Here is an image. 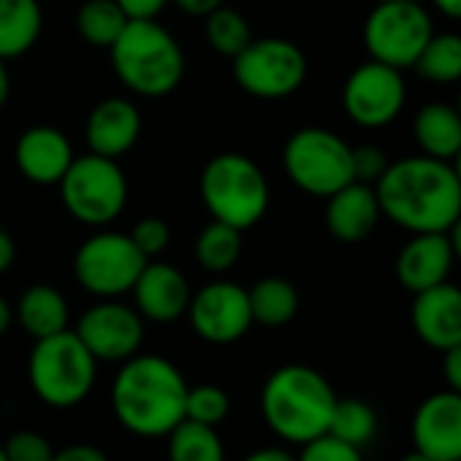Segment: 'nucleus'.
Returning <instances> with one entry per match:
<instances>
[{"label": "nucleus", "instance_id": "obj_44", "mask_svg": "<svg viewBox=\"0 0 461 461\" xmlns=\"http://www.w3.org/2000/svg\"><path fill=\"white\" fill-rule=\"evenodd\" d=\"M435 5H438L446 16H451V19H459L461 16V0H435Z\"/></svg>", "mask_w": 461, "mask_h": 461}, {"label": "nucleus", "instance_id": "obj_3", "mask_svg": "<svg viewBox=\"0 0 461 461\" xmlns=\"http://www.w3.org/2000/svg\"><path fill=\"white\" fill-rule=\"evenodd\" d=\"M338 394L332 384L308 365H284L262 386V416L286 443L305 446L330 429Z\"/></svg>", "mask_w": 461, "mask_h": 461}, {"label": "nucleus", "instance_id": "obj_25", "mask_svg": "<svg viewBox=\"0 0 461 461\" xmlns=\"http://www.w3.org/2000/svg\"><path fill=\"white\" fill-rule=\"evenodd\" d=\"M249 308L254 324L284 327L300 311V294L286 278H262L249 289Z\"/></svg>", "mask_w": 461, "mask_h": 461}, {"label": "nucleus", "instance_id": "obj_24", "mask_svg": "<svg viewBox=\"0 0 461 461\" xmlns=\"http://www.w3.org/2000/svg\"><path fill=\"white\" fill-rule=\"evenodd\" d=\"M38 0H0V59L24 54L41 35Z\"/></svg>", "mask_w": 461, "mask_h": 461}, {"label": "nucleus", "instance_id": "obj_27", "mask_svg": "<svg viewBox=\"0 0 461 461\" xmlns=\"http://www.w3.org/2000/svg\"><path fill=\"white\" fill-rule=\"evenodd\" d=\"M240 249H243L240 230L213 221L197 235L194 257H197L200 267H205L208 273H227L230 267H235Z\"/></svg>", "mask_w": 461, "mask_h": 461}, {"label": "nucleus", "instance_id": "obj_43", "mask_svg": "<svg viewBox=\"0 0 461 461\" xmlns=\"http://www.w3.org/2000/svg\"><path fill=\"white\" fill-rule=\"evenodd\" d=\"M11 321H14V311H11L8 300L0 297V338L11 330Z\"/></svg>", "mask_w": 461, "mask_h": 461}, {"label": "nucleus", "instance_id": "obj_46", "mask_svg": "<svg viewBox=\"0 0 461 461\" xmlns=\"http://www.w3.org/2000/svg\"><path fill=\"white\" fill-rule=\"evenodd\" d=\"M400 461H432V459H427L424 454H419V451H413V454H408V456H402Z\"/></svg>", "mask_w": 461, "mask_h": 461}, {"label": "nucleus", "instance_id": "obj_11", "mask_svg": "<svg viewBox=\"0 0 461 461\" xmlns=\"http://www.w3.org/2000/svg\"><path fill=\"white\" fill-rule=\"evenodd\" d=\"M146 262L149 259L135 249L130 235L100 232L81 243L73 259V273L89 294L116 300L135 286Z\"/></svg>", "mask_w": 461, "mask_h": 461}, {"label": "nucleus", "instance_id": "obj_38", "mask_svg": "<svg viewBox=\"0 0 461 461\" xmlns=\"http://www.w3.org/2000/svg\"><path fill=\"white\" fill-rule=\"evenodd\" d=\"M51 461H111V459H108L100 448L78 443V446H68V448H62V451H54Z\"/></svg>", "mask_w": 461, "mask_h": 461}, {"label": "nucleus", "instance_id": "obj_20", "mask_svg": "<svg viewBox=\"0 0 461 461\" xmlns=\"http://www.w3.org/2000/svg\"><path fill=\"white\" fill-rule=\"evenodd\" d=\"M70 162H73L70 143L54 127H32L16 143V167L32 184L41 186L59 184Z\"/></svg>", "mask_w": 461, "mask_h": 461}, {"label": "nucleus", "instance_id": "obj_35", "mask_svg": "<svg viewBox=\"0 0 461 461\" xmlns=\"http://www.w3.org/2000/svg\"><path fill=\"white\" fill-rule=\"evenodd\" d=\"M294 461H365V456H362L359 448H354L348 443H340L332 435H321V438L305 443L303 454Z\"/></svg>", "mask_w": 461, "mask_h": 461}, {"label": "nucleus", "instance_id": "obj_36", "mask_svg": "<svg viewBox=\"0 0 461 461\" xmlns=\"http://www.w3.org/2000/svg\"><path fill=\"white\" fill-rule=\"evenodd\" d=\"M351 157H354V181L359 184H378V178L389 167V159L378 146L351 149Z\"/></svg>", "mask_w": 461, "mask_h": 461}, {"label": "nucleus", "instance_id": "obj_33", "mask_svg": "<svg viewBox=\"0 0 461 461\" xmlns=\"http://www.w3.org/2000/svg\"><path fill=\"white\" fill-rule=\"evenodd\" d=\"M3 451H5V459L8 461H51L54 456V448L51 443L38 435V432H14L5 443H3Z\"/></svg>", "mask_w": 461, "mask_h": 461}, {"label": "nucleus", "instance_id": "obj_2", "mask_svg": "<svg viewBox=\"0 0 461 461\" xmlns=\"http://www.w3.org/2000/svg\"><path fill=\"white\" fill-rule=\"evenodd\" d=\"M186 381L181 370L157 354H135L122 362L111 389L116 421L138 438L170 435L184 421Z\"/></svg>", "mask_w": 461, "mask_h": 461}, {"label": "nucleus", "instance_id": "obj_13", "mask_svg": "<svg viewBox=\"0 0 461 461\" xmlns=\"http://www.w3.org/2000/svg\"><path fill=\"white\" fill-rule=\"evenodd\" d=\"M186 313L194 335L213 346L238 343L254 324L249 292L232 281H213L203 286L197 294H192Z\"/></svg>", "mask_w": 461, "mask_h": 461}, {"label": "nucleus", "instance_id": "obj_21", "mask_svg": "<svg viewBox=\"0 0 461 461\" xmlns=\"http://www.w3.org/2000/svg\"><path fill=\"white\" fill-rule=\"evenodd\" d=\"M327 200V230L340 243H359L378 227L381 205L370 184L351 181Z\"/></svg>", "mask_w": 461, "mask_h": 461}, {"label": "nucleus", "instance_id": "obj_39", "mask_svg": "<svg viewBox=\"0 0 461 461\" xmlns=\"http://www.w3.org/2000/svg\"><path fill=\"white\" fill-rule=\"evenodd\" d=\"M443 359H446L443 362V373H446L448 389L461 394V346L443 351Z\"/></svg>", "mask_w": 461, "mask_h": 461}, {"label": "nucleus", "instance_id": "obj_31", "mask_svg": "<svg viewBox=\"0 0 461 461\" xmlns=\"http://www.w3.org/2000/svg\"><path fill=\"white\" fill-rule=\"evenodd\" d=\"M205 35H208V43L213 46V51H219L224 57H238L251 41V27L243 14L221 5L205 16Z\"/></svg>", "mask_w": 461, "mask_h": 461}, {"label": "nucleus", "instance_id": "obj_17", "mask_svg": "<svg viewBox=\"0 0 461 461\" xmlns=\"http://www.w3.org/2000/svg\"><path fill=\"white\" fill-rule=\"evenodd\" d=\"M130 292L135 297L138 316L154 324H170L181 319L192 300L186 278L167 262H146Z\"/></svg>", "mask_w": 461, "mask_h": 461}, {"label": "nucleus", "instance_id": "obj_49", "mask_svg": "<svg viewBox=\"0 0 461 461\" xmlns=\"http://www.w3.org/2000/svg\"><path fill=\"white\" fill-rule=\"evenodd\" d=\"M456 461H461V459H456Z\"/></svg>", "mask_w": 461, "mask_h": 461}, {"label": "nucleus", "instance_id": "obj_5", "mask_svg": "<svg viewBox=\"0 0 461 461\" xmlns=\"http://www.w3.org/2000/svg\"><path fill=\"white\" fill-rule=\"evenodd\" d=\"M30 386L49 408L65 411L84 402L97 378V362L76 338L65 330L51 338L35 340L27 362Z\"/></svg>", "mask_w": 461, "mask_h": 461}, {"label": "nucleus", "instance_id": "obj_32", "mask_svg": "<svg viewBox=\"0 0 461 461\" xmlns=\"http://www.w3.org/2000/svg\"><path fill=\"white\" fill-rule=\"evenodd\" d=\"M230 416V394L213 384H203L194 389H186L184 402V419L203 424V427H219Z\"/></svg>", "mask_w": 461, "mask_h": 461}, {"label": "nucleus", "instance_id": "obj_7", "mask_svg": "<svg viewBox=\"0 0 461 461\" xmlns=\"http://www.w3.org/2000/svg\"><path fill=\"white\" fill-rule=\"evenodd\" d=\"M284 167L289 178L313 197H332L354 181L351 146L330 130H297L284 149Z\"/></svg>", "mask_w": 461, "mask_h": 461}, {"label": "nucleus", "instance_id": "obj_19", "mask_svg": "<svg viewBox=\"0 0 461 461\" xmlns=\"http://www.w3.org/2000/svg\"><path fill=\"white\" fill-rule=\"evenodd\" d=\"M140 135V113L124 97L97 103L86 119V146L92 154L116 159L127 154Z\"/></svg>", "mask_w": 461, "mask_h": 461}, {"label": "nucleus", "instance_id": "obj_26", "mask_svg": "<svg viewBox=\"0 0 461 461\" xmlns=\"http://www.w3.org/2000/svg\"><path fill=\"white\" fill-rule=\"evenodd\" d=\"M167 461H224V446L213 427L181 421L167 435Z\"/></svg>", "mask_w": 461, "mask_h": 461}, {"label": "nucleus", "instance_id": "obj_1", "mask_svg": "<svg viewBox=\"0 0 461 461\" xmlns=\"http://www.w3.org/2000/svg\"><path fill=\"white\" fill-rule=\"evenodd\" d=\"M381 216L413 235L451 232L461 216V181L451 162L408 157L384 170L375 184Z\"/></svg>", "mask_w": 461, "mask_h": 461}, {"label": "nucleus", "instance_id": "obj_42", "mask_svg": "<svg viewBox=\"0 0 461 461\" xmlns=\"http://www.w3.org/2000/svg\"><path fill=\"white\" fill-rule=\"evenodd\" d=\"M243 461H294V456L284 448H259V451L249 454Z\"/></svg>", "mask_w": 461, "mask_h": 461}, {"label": "nucleus", "instance_id": "obj_6", "mask_svg": "<svg viewBox=\"0 0 461 461\" xmlns=\"http://www.w3.org/2000/svg\"><path fill=\"white\" fill-rule=\"evenodd\" d=\"M203 203L213 221L235 230H251L270 205V186L265 173L243 154L213 157L200 178Z\"/></svg>", "mask_w": 461, "mask_h": 461}, {"label": "nucleus", "instance_id": "obj_10", "mask_svg": "<svg viewBox=\"0 0 461 461\" xmlns=\"http://www.w3.org/2000/svg\"><path fill=\"white\" fill-rule=\"evenodd\" d=\"M232 59L238 86L262 100H281L294 95L308 76L305 51L286 38H251L249 46Z\"/></svg>", "mask_w": 461, "mask_h": 461}, {"label": "nucleus", "instance_id": "obj_23", "mask_svg": "<svg viewBox=\"0 0 461 461\" xmlns=\"http://www.w3.org/2000/svg\"><path fill=\"white\" fill-rule=\"evenodd\" d=\"M413 135L424 157L451 162L461 151V116L446 103H429L413 122Z\"/></svg>", "mask_w": 461, "mask_h": 461}, {"label": "nucleus", "instance_id": "obj_4", "mask_svg": "<svg viewBox=\"0 0 461 461\" xmlns=\"http://www.w3.org/2000/svg\"><path fill=\"white\" fill-rule=\"evenodd\" d=\"M111 62L122 84L143 97L170 95L184 78V51L154 19H130L111 46Z\"/></svg>", "mask_w": 461, "mask_h": 461}, {"label": "nucleus", "instance_id": "obj_18", "mask_svg": "<svg viewBox=\"0 0 461 461\" xmlns=\"http://www.w3.org/2000/svg\"><path fill=\"white\" fill-rule=\"evenodd\" d=\"M411 321L429 348L448 351L461 346V292L454 284H440L419 292L411 308Z\"/></svg>", "mask_w": 461, "mask_h": 461}, {"label": "nucleus", "instance_id": "obj_28", "mask_svg": "<svg viewBox=\"0 0 461 461\" xmlns=\"http://www.w3.org/2000/svg\"><path fill=\"white\" fill-rule=\"evenodd\" d=\"M375 432H378V416L367 402L338 397L327 435H332L340 443H348V446L362 451L375 438Z\"/></svg>", "mask_w": 461, "mask_h": 461}, {"label": "nucleus", "instance_id": "obj_40", "mask_svg": "<svg viewBox=\"0 0 461 461\" xmlns=\"http://www.w3.org/2000/svg\"><path fill=\"white\" fill-rule=\"evenodd\" d=\"M224 0H176V5L189 16H208L211 11L221 8Z\"/></svg>", "mask_w": 461, "mask_h": 461}, {"label": "nucleus", "instance_id": "obj_45", "mask_svg": "<svg viewBox=\"0 0 461 461\" xmlns=\"http://www.w3.org/2000/svg\"><path fill=\"white\" fill-rule=\"evenodd\" d=\"M8 92H11V76H8V70H5V65L0 59V108L8 100Z\"/></svg>", "mask_w": 461, "mask_h": 461}, {"label": "nucleus", "instance_id": "obj_16", "mask_svg": "<svg viewBox=\"0 0 461 461\" xmlns=\"http://www.w3.org/2000/svg\"><path fill=\"white\" fill-rule=\"evenodd\" d=\"M456 259V240L451 232H421L400 251L397 278L400 284L419 294L448 281Z\"/></svg>", "mask_w": 461, "mask_h": 461}, {"label": "nucleus", "instance_id": "obj_22", "mask_svg": "<svg viewBox=\"0 0 461 461\" xmlns=\"http://www.w3.org/2000/svg\"><path fill=\"white\" fill-rule=\"evenodd\" d=\"M14 316L19 319L22 330L30 338L43 340V338H51V335L68 330L70 311H68V303L59 289L38 284V286L24 289Z\"/></svg>", "mask_w": 461, "mask_h": 461}, {"label": "nucleus", "instance_id": "obj_15", "mask_svg": "<svg viewBox=\"0 0 461 461\" xmlns=\"http://www.w3.org/2000/svg\"><path fill=\"white\" fill-rule=\"evenodd\" d=\"M413 451L432 461L461 459V394L438 392L427 397L411 424Z\"/></svg>", "mask_w": 461, "mask_h": 461}, {"label": "nucleus", "instance_id": "obj_14", "mask_svg": "<svg viewBox=\"0 0 461 461\" xmlns=\"http://www.w3.org/2000/svg\"><path fill=\"white\" fill-rule=\"evenodd\" d=\"M405 105L402 73L375 59L359 65L343 86V108L362 127H384Z\"/></svg>", "mask_w": 461, "mask_h": 461}, {"label": "nucleus", "instance_id": "obj_29", "mask_svg": "<svg viewBox=\"0 0 461 461\" xmlns=\"http://www.w3.org/2000/svg\"><path fill=\"white\" fill-rule=\"evenodd\" d=\"M127 22L130 19L113 0H86L76 16V27L81 32V38L100 49H111L113 41L127 27Z\"/></svg>", "mask_w": 461, "mask_h": 461}, {"label": "nucleus", "instance_id": "obj_41", "mask_svg": "<svg viewBox=\"0 0 461 461\" xmlns=\"http://www.w3.org/2000/svg\"><path fill=\"white\" fill-rule=\"evenodd\" d=\"M16 259V246H14V238L0 227V276L14 265Z\"/></svg>", "mask_w": 461, "mask_h": 461}, {"label": "nucleus", "instance_id": "obj_12", "mask_svg": "<svg viewBox=\"0 0 461 461\" xmlns=\"http://www.w3.org/2000/svg\"><path fill=\"white\" fill-rule=\"evenodd\" d=\"M73 332L95 362L132 359L140 351L146 335L138 311L116 300H103L89 311H84Z\"/></svg>", "mask_w": 461, "mask_h": 461}, {"label": "nucleus", "instance_id": "obj_48", "mask_svg": "<svg viewBox=\"0 0 461 461\" xmlns=\"http://www.w3.org/2000/svg\"><path fill=\"white\" fill-rule=\"evenodd\" d=\"M378 3H389V0H378Z\"/></svg>", "mask_w": 461, "mask_h": 461}, {"label": "nucleus", "instance_id": "obj_8", "mask_svg": "<svg viewBox=\"0 0 461 461\" xmlns=\"http://www.w3.org/2000/svg\"><path fill=\"white\" fill-rule=\"evenodd\" d=\"M59 194L73 219L89 227H103L124 211L127 181L113 159L89 154L70 162L59 178Z\"/></svg>", "mask_w": 461, "mask_h": 461}, {"label": "nucleus", "instance_id": "obj_37", "mask_svg": "<svg viewBox=\"0 0 461 461\" xmlns=\"http://www.w3.org/2000/svg\"><path fill=\"white\" fill-rule=\"evenodd\" d=\"M127 19H154L165 5L167 0H113Z\"/></svg>", "mask_w": 461, "mask_h": 461}, {"label": "nucleus", "instance_id": "obj_34", "mask_svg": "<svg viewBox=\"0 0 461 461\" xmlns=\"http://www.w3.org/2000/svg\"><path fill=\"white\" fill-rule=\"evenodd\" d=\"M130 240L135 243V249L146 257V259H154L159 257L167 243H170V227L157 219V216H149V219H140L132 232H130Z\"/></svg>", "mask_w": 461, "mask_h": 461}, {"label": "nucleus", "instance_id": "obj_9", "mask_svg": "<svg viewBox=\"0 0 461 461\" xmlns=\"http://www.w3.org/2000/svg\"><path fill=\"white\" fill-rule=\"evenodd\" d=\"M432 35V19L419 0L378 3L365 22V46L370 57L394 70L413 68Z\"/></svg>", "mask_w": 461, "mask_h": 461}, {"label": "nucleus", "instance_id": "obj_30", "mask_svg": "<svg viewBox=\"0 0 461 461\" xmlns=\"http://www.w3.org/2000/svg\"><path fill=\"white\" fill-rule=\"evenodd\" d=\"M419 73L435 84H454L461 78V38L454 32L432 35L421 49L416 65Z\"/></svg>", "mask_w": 461, "mask_h": 461}, {"label": "nucleus", "instance_id": "obj_47", "mask_svg": "<svg viewBox=\"0 0 461 461\" xmlns=\"http://www.w3.org/2000/svg\"><path fill=\"white\" fill-rule=\"evenodd\" d=\"M0 461H8L5 459V451H3V446H0Z\"/></svg>", "mask_w": 461, "mask_h": 461}]
</instances>
